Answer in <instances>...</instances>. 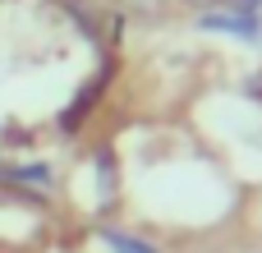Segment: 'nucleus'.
Returning <instances> with one entry per match:
<instances>
[{"label": "nucleus", "mask_w": 262, "mask_h": 253, "mask_svg": "<svg viewBox=\"0 0 262 253\" xmlns=\"http://www.w3.org/2000/svg\"><path fill=\"white\" fill-rule=\"evenodd\" d=\"M106 244L115 253H157L152 244H143V240H129V235H120V230H106Z\"/></svg>", "instance_id": "f257e3e1"}, {"label": "nucleus", "mask_w": 262, "mask_h": 253, "mask_svg": "<svg viewBox=\"0 0 262 253\" xmlns=\"http://www.w3.org/2000/svg\"><path fill=\"white\" fill-rule=\"evenodd\" d=\"M189 5H203V9H212V5H230V0H189Z\"/></svg>", "instance_id": "f03ea898"}, {"label": "nucleus", "mask_w": 262, "mask_h": 253, "mask_svg": "<svg viewBox=\"0 0 262 253\" xmlns=\"http://www.w3.org/2000/svg\"><path fill=\"white\" fill-rule=\"evenodd\" d=\"M258 37H262V23H258Z\"/></svg>", "instance_id": "7ed1b4c3"}]
</instances>
